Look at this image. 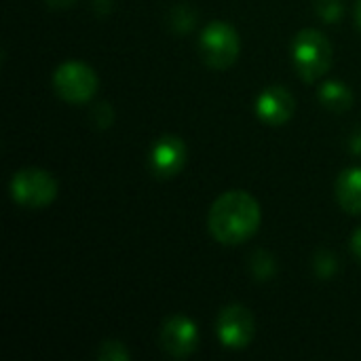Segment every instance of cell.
Segmentation results:
<instances>
[{"label": "cell", "mask_w": 361, "mask_h": 361, "mask_svg": "<svg viewBox=\"0 0 361 361\" xmlns=\"http://www.w3.org/2000/svg\"><path fill=\"white\" fill-rule=\"evenodd\" d=\"M186 144L178 135H163L150 148V169L157 178H173L186 165Z\"/></svg>", "instance_id": "8"}, {"label": "cell", "mask_w": 361, "mask_h": 361, "mask_svg": "<svg viewBox=\"0 0 361 361\" xmlns=\"http://www.w3.org/2000/svg\"><path fill=\"white\" fill-rule=\"evenodd\" d=\"M252 273L256 275V279L264 281V279H273L275 273H277V264H275V258L269 254V252H256L252 256Z\"/></svg>", "instance_id": "12"}, {"label": "cell", "mask_w": 361, "mask_h": 361, "mask_svg": "<svg viewBox=\"0 0 361 361\" xmlns=\"http://www.w3.org/2000/svg\"><path fill=\"white\" fill-rule=\"evenodd\" d=\"M201 57L203 61L214 70H226L231 68L241 51L239 32L228 21H209L199 40Z\"/></svg>", "instance_id": "3"}, {"label": "cell", "mask_w": 361, "mask_h": 361, "mask_svg": "<svg viewBox=\"0 0 361 361\" xmlns=\"http://www.w3.org/2000/svg\"><path fill=\"white\" fill-rule=\"evenodd\" d=\"M355 21H357L361 30V0H357V4H355Z\"/></svg>", "instance_id": "20"}, {"label": "cell", "mask_w": 361, "mask_h": 361, "mask_svg": "<svg viewBox=\"0 0 361 361\" xmlns=\"http://www.w3.org/2000/svg\"><path fill=\"white\" fill-rule=\"evenodd\" d=\"M292 59L300 78L313 82L328 74V70L332 68L334 51L326 34L309 27L296 34L292 42Z\"/></svg>", "instance_id": "2"}, {"label": "cell", "mask_w": 361, "mask_h": 361, "mask_svg": "<svg viewBox=\"0 0 361 361\" xmlns=\"http://www.w3.org/2000/svg\"><path fill=\"white\" fill-rule=\"evenodd\" d=\"M97 74L82 61H66L53 74L55 93L70 104H85L97 91Z\"/></svg>", "instance_id": "5"}, {"label": "cell", "mask_w": 361, "mask_h": 361, "mask_svg": "<svg viewBox=\"0 0 361 361\" xmlns=\"http://www.w3.org/2000/svg\"><path fill=\"white\" fill-rule=\"evenodd\" d=\"M351 252L361 260V228H357L351 237Z\"/></svg>", "instance_id": "17"}, {"label": "cell", "mask_w": 361, "mask_h": 361, "mask_svg": "<svg viewBox=\"0 0 361 361\" xmlns=\"http://www.w3.org/2000/svg\"><path fill=\"white\" fill-rule=\"evenodd\" d=\"M159 341L167 355H171L173 360H184L197 351L199 330L192 319L184 315H173L163 324Z\"/></svg>", "instance_id": "7"}, {"label": "cell", "mask_w": 361, "mask_h": 361, "mask_svg": "<svg viewBox=\"0 0 361 361\" xmlns=\"http://www.w3.org/2000/svg\"><path fill=\"white\" fill-rule=\"evenodd\" d=\"M112 118H114V112H112L110 104H106V102L104 104H97L93 108V112H91V121L97 127H108L112 123Z\"/></svg>", "instance_id": "16"}, {"label": "cell", "mask_w": 361, "mask_h": 361, "mask_svg": "<svg viewBox=\"0 0 361 361\" xmlns=\"http://www.w3.org/2000/svg\"><path fill=\"white\" fill-rule=\"evenodd\" d=\"M97 357L104 361H127L129 360V353H127V349H125L123 343H118V341H108V343H104V345L99 347Z\"/></svg>", "instance_id": "15"}, {"label": "cell", "mask_w": 361, "mask_h": 361, "mask_svg": "<svg viewBox=\"0 0 361 361\" xmlns=\"http://www.w3.org/2000/svg\"><path fill=\"white\" fill-rule=\"evenodd\" d=\"M351 150L353 152H357V154H361V131L353 137V144H351Z\"/></svg>", "instance_id": "19"}, {"label": "cell", "mask_w": 361, "mask_h": 361, "mask_svg": "<svg viewBox=\"0 0 361 361\" xmlns=\"http://www.w3.org/2000/svg\"><path fill=\"white\" fill-rule=\"evenodd\" d=\"M313 267H315V273H317V277H319V279H330V277L336 273L338 262H336V256H334L332 252L322 250V252H317Z\"/></svg>", "instance_id": "14"}, {"label": "cell", "mask_w": 361, "mask_h": 361, "mask_svg": "<svg viewBox=\"0 0 361 361\" xmlns=\"http://www.w3.org/2000/svg\"><path fill=\"white\" fill-rule=\"evenodd\" d=\"M336 199L345 212L361 214V167H349L338 176Z\"/></svg>", "instance_id": "10"}, {"label": "cell", "mask_w": 361, "mask_h": 361, "mask_svg": "<svg viewBox=\"0 0 361 361\" xmlns=\"http://www.w3.org/2000/svg\"><path fill=\"white\" fill-rule=\"evenodd\" d=\"M51 8H70L76 0H44Z\"/></svg>", "instance_id": "18"}, {"label": "cell", "mask_w": 361, "mask_h": 361, "mask_svg": "<svg viewBox=\"0 0 361 361\" xmlns=\"http://www.w3.org/2000/svg\"><path fill=\"white\" fill-rule=\"evenodd\" d=\"M262 214L258 201L245 190H228L209 207L207 226L222 245H239L256 235Z\"/></svg>", "instance_id": "1"}, {"label": "cell", "mask_w": 361, "mask_h": 361, "mask_svg": "<svg viewBox=\"0 0 361 361\" xmlns=\"http://www.w3.org/2000/svg\"><path fill=\"white\" fill-rule=\"evenodd\" d=\"M319 102L334 112H345L353 104L351 89L341 80H326L319 89Z\"/></svg>", "instance_id": "11"}, {"label": "cell", "mask_w": 361, "mask_h": 361, "mask_svg": "<svg viewBox=\"0 0 361 361\" xmlns=\"http://www.w3.org/2000/svg\"><path fill=\"white\" fill-rule=\"evenodd\" d=\"M256 334V322L243 305L226 307L218 317V338L226 349H245Z\"/></svg>", "instance_id": "6"}, {"label": "cell", "mask_w": 361, "mask_h": 361, "mask_svg": "<svg viewBox=\"0 0 361 361\" xmlns=\"http://www.w3.org/2000/svg\"><path fill=\"white\" fill-rule=\"evenodd\" d=\"M296 108L294 95L286 87H269L256 97V114L267 125H283L292 118Z\"/></svg>", "instance_id": "9"}, {"label": "cell", "mask_w": 361, "mask_h": 361, "mask_svg": "<svg viewBox=\"0 0 361 361\" xmlns=\"http://www.w3.org/2000/svg\"><path fill=\"white\" fill-rule=\"evenodd\" d=\"M315 11L324 21L334 23V21H338L343 17L345 2L343 0H315Z\"/></svg>", "instance_id": "13"}, {"label": "cell", "mask_w": 361, "mask_h": 361, "mask_svg": "<svg viewBox=\"0 0 361 361\" xmlns=\"http://www.w3.org/2000/svg\"><path fill=\"white\" fill-rule=\"evenodd\" d=\"M11 197L17 205L25 207V209H40L55 201L57 182L49 171L27 167L13 176Z\"/></svg>", "instance_id": "4"}]
</instances>
